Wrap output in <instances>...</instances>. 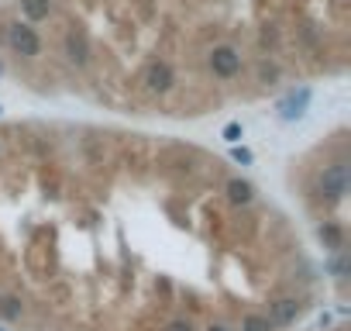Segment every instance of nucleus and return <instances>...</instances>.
<instances>
[{"label":"nucleus","instance_id":"f8f14e48","mask_svg":"<svg viewBox=\"0 0 351 331\" xmlns=\"http://www.w3.org/2000/svg\"><path fill=\"white\" fill-rule=\"evenodd\" d=\"M0 159H4V141H0Z\"/></svg>","mask_w":351,"mask_h":331},{"label":"nucleus","instance_id":"6e6552de","mask_svg":"<svg viewBox=\"0 0 351 331\" xmlns=\"http://www.w3.org/2000/svg\"><path fill=\"white\" fill-rule=\"evenodd\" d=\"M18 8H21V18L25 25H38V21H49L52 14V0H18Z\"/></svg>","mask_w":351,"mask_h":331},{"label":"nucleus","instance_id":"20e7f679","mask_svg":"<svg viewBox=\"0 0 351 331\" xmlns=\"http://www.w3.org/2000/svg\"><path fill=\"white\" fill-rule=\"evenodd\" d=\"M317 197H324V204H341L344 194H348V159L344 152H337V159L330 166H324V173L317 176V187H313Z\"/></svg>","mask_w":351,"mask_h":331},{"label":"nucleus","instance_id":"1a4fd4ad","mask_svg":"<svg viewBox=\"0 0 351 331\" xmlns=\"http://www.w3.org/2000/svg\"><path fill=\"white\" fill-rule=\"evenodd\" d=\"M279 76H282L279 62H272L269 56H258L255 59V83L258 87H272V83H279Z\"/></svg>","mask_w":351,"mask_h":331},{"label":"nucleus","instance_id":"9d476101","mask_svg":"<svg viewBox=\"0 0 351 331\" xmlns=\"http://www.w3.org/2000/svg\"><path fill=\"white\" fill-rule=\"evenodd\" d=\"M241 135H245V128H241V121H231V124L224 128V138H228V141H238Z\"/></svg>","mask_w":351,"mask_h":331},{"label":"nucleus","instance_id":"f03ea898","mask_svg":"<svg viewBox=\"0 0 351 331\" xmlns=\"http://www.w3.org/2000/svg\"><path fill=\"white\" fill-rule=\"evenodd\" d=\"M204 62H207V73H210L214 80H221V83L238 80V76L245 73V56H241V49L231 45V42H214V45L204 52Z\"/></svg>","mask_w":351,"mask_h":331},{"label":"nucleus","instance_id":"f257e3e1","mask_svg":"<svg viewBox=\"0 0 351 331\" xmlns=\"http://www.w3.org/2000/svg\"><path fill=\"white\" fill-rule=\"evenodd\" d=\"M134 87H138L141 93L162 100V97L176 93V87H180V76H176V69H172L165 59H152V62H145V66L138 69Z\"/></svg>","mask_w":351,"mask_h":331},{"label":"nucleus","instance_id":"0eeeda50","mask_svg":"<svg viewBox=\"0 0 351 331\" xmlns=\"http://www.w3.org/2000/svg\"><path fill=\"white\" fill-rule=\"evenodd\" d=\"M224 194H228V204H231V207H248V204L255 201V187H252L248 180H241V176L224 180Z\"/></svg>","mask_w":351,"mask_h":331},{"label":"nucleus","instance_id":"9b49d317","mask_svg":"<svg viewBox=\"0 0 351 331\" xmlns=\"http://www.w3.org/2000/svg\"><path fill=\"white\" fill-rule=\"evenodd\" d=\"M231 159H234V162H241V166H248V162H252V152H248V148H241V145H234V148H231Z\"/></svg>","mask_w":351,"mask_h":331},{"label":"nucleus","instance_id":"423d86ee","mask_svg":"<svg viewBox=\"0 0 351 331\" xmlns=\"http://www.w3.org/2000/svg\"><path fill=\"white\" fill-rule=\"evenodd\" d=\"M306 104H310V87L289 90V93H286V100L279 104V117H282V121H296V117H303Z\"/></svg>","mask_w":351,"mask_h":331},{"label":"nucleus","instance_id":"7ed1b4c3","mask_svg":"<svg viewBox=\"0 0 351 331\" xmlns=\"http://www.w3.org/2000/svg\"><path fill=\"white\" fill-rule=\"evenodd\" d=\"M0 42H4L8 52L18 56V59H42V52H45L42 35L25 21H8L4 28H0Z\"/></svg>","mask_w":351,"mask_h":331},{"label":"nucleus","instance_id":"39448f33","mask_svg":"<svg viewBox=\"0 0 351 331\" xmlns=\"http://www.w3.org/2000/svg\"><path fill=\"white\" fill-rule=\"evenodd\" d=\"M59 49H62V59H66L73 69H86V66L93 62V45H90V38H86L83 28H73V25L62 28Z\"/></svg>","mask_w":351,"mask_h":331},{"label":"nucleus","instance_id":"4468645a","mask_svg":"<svg viewBox=\"0 0 351 331\" xmlns=\"http://www.w3.org/2000/svg\"><path fill=\"white\" fill-rule=\"evenodd\" d=\"M0 69H4V66H0Z\"/></svg>","mask_w":351,"mask_h":331},{"label":"nucleus","instance_id":"ddd939ff","mask_svg":"<svg viewBox=\"0 0 351 331\" xmlns=\"http://www.w3.org/2000/svg\"><path fill=\"white\" fill-rule=\"evenodd\" d=\"M337 331H344V328H337Z\"/></svg>","mask_w":351,"mask_h":331}]
</instances>
